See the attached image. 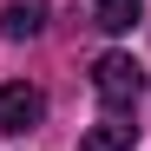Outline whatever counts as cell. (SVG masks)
Listing matches in <instances>:
<instances>
[{"label": "cell", "instance_id": "cell-1", "mask_svg": "<svg viewBox=\"0 0 151 151\" xmlns=\"http://www.w3.org/2000/svg\"><path fill=\"white\" fill-rule=\"evenodd\" d=\"M92 92L105 99V105H132V99L145 92V66H138L132 53H99V66H92Z\"/></svg>", "mask_w": 151, "mask_h": 151}, {"label": "cell", "instance_id": "cell-2", "mask_svg": "<svg viewBox=\"0 0 151 151\" xmlns=\"http://www.w3.org/2000/svg\"><path fill=\"white\" fill-rule=\"evenodd\" d=\"M40 118H46V92H40V86H27V79L0 86V132H7V138L33 132Z\"/></svg>", "mask_w": 151, "mask_h": 151}, {"label": "cell", "instance_id": "cell-3", "mask_svg": "<svg viewBox=\"0 0 151 151\" xmlns=\"http://www.w3.org/2000/svg\"><path fill=\"white\" fill-rule=\"evenodd\" d=\"M46 27V7H40V0H7V7H0V33H7V40H33Z\"/></svg>", "mask_w": 151, "mask_h": 151}, {"label": "cell", "instance_id": "cell-4", "mask_svg": "<svg viewBox=\"0 0 151 151\" xmlns=\"http://www.w3.org/2000/svg\"><path fill=\"white\" fill-rule=\"evenodd\" d=\"M132 138H138V125H92V132L79 138V151H132Z\"/></svg>", "mask_w": 151, "mask_h": 151}, {"label": "cell", "instance_id": "cell-5", "mask_svg": "<svg viewBox=\"0 0 151 151\" xmlns=\"http://www.w3.org/2000/svg\"><path fill=\"white\" fill-rule=\"evenodd\" d=\"M92 20H99L105 33H125V27L138 20V0H92Z\"/></svg>", "mask_w": 151, "mask_h": 151}]
</instances>
